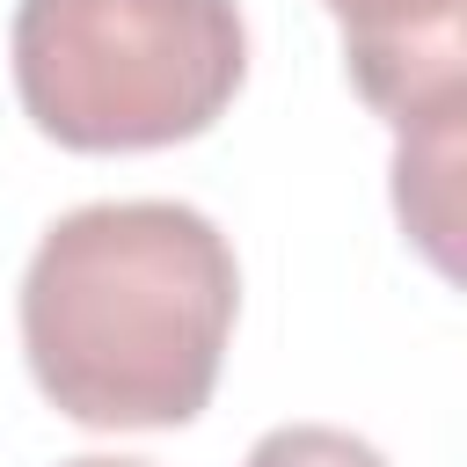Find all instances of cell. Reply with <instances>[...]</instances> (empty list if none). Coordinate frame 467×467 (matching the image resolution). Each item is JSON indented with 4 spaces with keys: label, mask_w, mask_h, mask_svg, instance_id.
Returning <instances> with one entry per match:
<instances>
[{
    "label": "cell",
    "mask_w": 467,
    "mask_h": 467,
    "mask_svg": "<svg viewBox=\"0 0 467 467\" xmlns=\"http://www.w3.org/2000/svg\"><path fill=\"white\" fill-rule=\"evenodd\" d=\"M241 314L234 241L175 197H109L44 226L22 270V358L88 431H175L212 387Z\"/></svg>",
    "instance_id": "cell-1"
},
{
    "label": "cell",
    "mask_w": 467,
    "mask_h": 467,
    "mask_svg": "<svg viewBox=\"0 0 467 467\" xmlns=\"http://www.w3.org/2000/svg\"><path fill=\"white\" fill-rule=\"evenodd\" d=\"M15 95L73 153L175 146L219 124L248 73L234 0H15Z\"/></svg>",
    "instance_id": "cell-2"
},
{
    "label": "cell",
    "mask_w": 467,
    "mask_h": 467,
    "mask_svg": "<svg viewBox=\"0 0 467 467\" xmlns=\"http://www.w3.org/2000/svg\"><path fill=\"white\" fill-rule=\"evenodd\" d=\"M343 29V66L358 95L394 124V204L401 226L452 263V168H460V109H467V0H321Z\"/></svg>",
    "instance_id": "cell-3"
},
{
    "label": "cell",
    "mask_w": 467,
    "mask_h": 467,
    "mask_svg": "<svg viewBox=\"0 0 467 467\" xmlns=\"http://www.w3.org/2000/svg\"><path fill=\"white\" fill-rule=\"evenodd\" d=\"M241 467H387V452L336 423H277L248 445Z\"/></svg>",
    "instance_id": "cell-4"
},
{
    "label": "cell",
    "mask_w": 467,
    "mask_h": 467,
    "mask_svg": "<svg viewBox=\"0 0 467 467\" xmlns=\"http://www.w3.org/2000/svg\"><path fill=\"white\" fill-rule=\"evenodd\" d=\"M66 467H153V460H109V452H88V460H66Z\"/></svg>",
    "instance_id": "cell-5"
}]
</instances>
